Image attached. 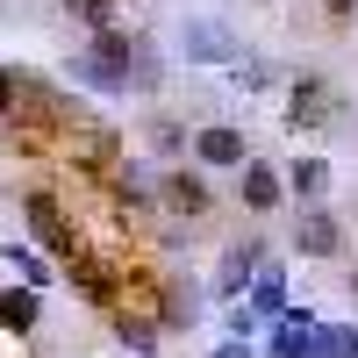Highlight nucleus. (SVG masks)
Returning a JSON list of instances; mask_svg holds the SVG:
<instances>
[{
	"instance_id": "nucleus-4",
	"label": "nucleus",
	"mask_w": 358,
	"mask_h": 358,
	"mask_svg": "<svg viewBox=\"0 0 358 358\" xmlns=\"http://www.w3.org/2000/svg\"><path fill=\"white\" fill-rule=\"evenodd\" d=\"M330 115H337V94H330V79H294L287 86V129H322V122H330Z\"/></svg>"
},
{
	"instance_id": "nucleus-13",
	"label": "nucleus",
	"mask_w": 358,
	"mask_h": 358,
	"mask_svg": "<svg viewBox=\"0 0 358 358\" xmlns=\"http://www.w3.org/2000/svg\"><path fill=\"white\" fill-rule=\"evenodd\" d=\"M194 308H201V294H194L187 280L165 273V315H158V322H165V330H194Z\"/></svg>"
},
{
	"instance_id": "nucleus-3",
	"label": "nucleus",
	"mask_w": 358,
	"mask_h": 358,
	"mask_svg": "<svg viewBox=\"0 0 358 358\" xmlns=\"http://www.w3.org/2000/svg\"><path fill=\"white\" fill-rule=\"evenodd\" d=\"M179 50H187L194 65H244V43H236L222 22H208V15H194L179 29Z\"/></svg>"
},
{
	"instance_id": "nucleus-2",
	"label": "nucleus",
	"mask_w": 358,
	"mask_h": 358,
	"mask_svg": "<svg viewBox=\"0 0 358 358\" xmlns=\"http://www.w3.org/2000/svg\"><path fill=\"white\" fill-rule=\"evenodd\" d=\"M57 151H65L72 165H86V172H115V151H122V136H115V122H101V115L72 108V122H65V136H57Z\"/></svg>"
},
{
	"instance_id": "nucleus-15",
	"label": "nucleus",
	"mask_w": 358,
	"mask_h": 358,
	"mask_svg": "<svg viewBox=\"0 0 358 358\" xmlns=\"http://www.w3.org/2000/svg\"><path fill=\"white\" fill-rule=\"evenodd\" d=\"M287 187L301 194V201H315L322 187H330V165H322V158H294V165H287Z\"/></svg>"
},
{
	"instance_id": "nucleus-12",
	"label": "nucleus",
	"mask_w": 358,
	"mask_h": 358,
	"mask_svg": "<svg viewBox=\"0 0 358 358\" xmlns=\"http://www.w3.org/2000/svg\"><path fill=\"white\" fill-rule=\"evenodd\" d=\"M36 294L43 287H8V294H0V330H15V337H29V330H36Z\"/></svg>"
},
{
	"instance_id": "nucleus-23",
	"label": "nucleus",
	"mask_w": 358,
	"mask_h": 358,
	"mask_svg": "<svg viewBox=\"0 0 358 358\" xmlns=\"http://www.w3.org/2000/svg\"><path fill=\"white\" fill-rule=\"evenodd\" d=\"M351 301H358V273H351Z\"/></svg>"
},
{
	"instance_id": "nucleus-6",
	"label": "nucleus",
	"mask_w": 358,
	"mask_h": 358,
	"mask_svg": "<svg viewBox=\"0 0 358 358\" xmlns=\"http://www.w3.org/2000/svg\"><path fill=\"white\" fill-rule=\"evenodd\" d=\"M22 208H29V229H36V236H43V244L57 251V258H72V251H79V229L65 222V208H57L50 194H29Z\"/></svg>"
},
{
	"instance_id": "nucleus-9",
	"label": "nucleus",
	"mask_w": 358,
	"mask_h": 358,
	"mask_svg": "<svg viewBox=\"0 0 358 358\" xmlns=\"http://www.w3.org/2000/svg\"><path fill=\"white\" fill-rule=\"evenodd\" d=\"M187 151H194L201 165H244V151H251V143L236 136L229 122H208V129H194V143H187Z\"/></svg>"
},
{
	"instance_id": "nucleus-5",
	"label": "nucleus",
	"mask_w": 358,
	"mask_h": 358,
	"mask_svg": "<svg viewBox=\"0 0 358 358\" xmlns=\"http://www.w3.org/2000/svg\"><path fill=\"white\" fill-rule=\"evenodd\" d=\"M265 351H273V358H322V315L315 308H287Z\"/></svg>"
},
{
	"instance_id": "nucleus-22",
	"label": "nucleus",
	"mask_w": 358,
	"mask_h": 358,
	"mask_svg": "<svg viewBox=\"0 0 358 358\" xmlns=\"http://www.w3.org/2000/svg\"><path fill=\"white\" fill-rule=\"evenodd\" d=\"M322 8H330L337 22H351V15H358V0H322Z\"/></svg>"
},
{
	"instance_id": "nucleus-20",
	"label": "nucleus",
	"mask_w": 358,
	"mask_h": 358,
	"mask_svg": "<svg viewBox=\"0 0 358 358\" xmlns=\"http://www.w3.org/2000/svg\"><path fill=\"white\" fill-rule=\"evenodd\" d=\"M15 94H22V72H8V65H0V115L15 108Z\"/></svg>"
},
{
	"instance_id": "nucleus-7",
	"label": "nucleus",
	"mask_w": 358,
	"mask_h": 358,
	"mask_svg": "<svg viewBox=\"0 0 358 358\" xmlns=\"http://www.w3.org/2000/svg\"><path fill=\"white\" fill-rule=\"evenodd\" d=\"M258 265H265V244H229L222 273H215V294H222V301H244V287L258 280Z\"/></svg>"
},
{
	"instance_id": "nucleus-8",
	"label": "nucleus",
	"mask_w": 358,
	"mask_h": 358,
	"mask_svg": "<svg viewBox=\"0 0 358 358\" xmlns=\"http://www.w3.org/2000/svg\"><path fill=\"white\" fill-rule=\"evenodd\" d=\"M294 244H301L308 258H337V251H344V222L330 215V208H301V229H294Z\"/></svg>"
},
{
	"instance_id": "nucleus-11",
	"label": "nucleus",
	"mask_w": 358,
	"mask_h": 358,
	"mask_svg": "<svg viewBox=\"0 0 358 358\" xmlns=\"http://www.w3.org/2000/svg\"><path fill=\"white\" fill-rule=\"evenodd\" d=\"M280 187H287V179L265 165V158H244V208H258V215H265V208H280Z\"/></svg>"
},
{
	"instance_id": "nucleus-10",
	"label": "nucleus",
	"mask_w": 358,
	"mask_h": 358,
	"mask_svg": "<svg viewBox=\"0 0 358 358\" xmlns=\"http://www.w3.org/2000/svg\"><path fill=\"white\" fill-rule=\"evenodd\" d=\"M158 201L172 208V215L194 222V215H208V179H201V172H165V179H158Z\"/></svg>"
},
{
	"instance_id": "nucleus-14",
	"label": "nucleus",
	"mask_w": 358,
	"mask_h": 358,
	"mask_svg": "<svg viewBox=\"0 0 358 358\" xmlns=\"http://www.w3.org/2000/svg\"><path fill=\"white\" fill-rule=\"evenodd\" d=\"M115 337H122V344H129L136 358H151L165 330H158V322H151V315H115Z\"/></svg>"
},
{
	"instance_id": "nucleus-18",
	"label": "nucleus",
	"mask_w": 358,
	"mask_h": 358,
	"mask_svg": "<svg viewBox=\"0 0 358 358\" xmlns=\"http://www.w3.org/2000/svg\"><path fill=\"white\" fill-rule=\"evenodd\" d=\"M322 358H358V330H337V322H322Z\"/></svg>"
},
{
	"instance_id": "nucleus-16",
	"label": "nucleus",
	"mask_w": 358,
	"mask_h": 358,
	"mask_svg": "<svg viewBox=\"0 0 358 358\" xmlns=\"http://www.w3.org/2000/svg\"><path fill=\"white\" fill-rule=\"evenodd\" d=\"M8 265H15V273H22L29 287H50V258H36L29 244H8Z\"/></svg>"
},
{
	"instance_id": "nucleus-1",
	"label": "nucleus",
	"mask_w": 358,
	"mask_h": 358,
	"mask_svg": "<svg viewBox=\"0 0 358 358\" xmlns=\"http://www.w3.org/2000/svg\"><path fill=\"white\" fill-rule=\"evenodd\" d=\"M129 65H136V43L122 36V29H94V43L72 57V79L94 86V94H115V86L129 79Z\"/></svg>"
},
{
	"instance_id": "nucleus-21",
	"label": "nucleus",
	"mask_w": 358,
	"mask_h": 358,
	"mask_svg": "<svg viewBox=\"0 0 358 358\" xmlns=\"http://www.w3.org/2000/svg\"><path fill=\"white\" fill-rule=\"evenodd\" d=\"M208 358H251V337H229L222 351H208Z\"/></svg>"
},
{
	"instance_id": "nucleus-17",
	"label": "nucleus",
	"mask_w": 358,
	"mask_h": 358,
	"mask_svg": "<svg viewBox=\"0 0 358 358\" xmlns=\"http://www.w3.org/2000/svg\"><path fill=\"white\" fill-rule=\"evenodd\" d=\"M65 15H79L86 29H115V0H57Z\"/></svg>"
},
{
	"instance_id": "nucleus-19",
	"label": "nucleus",
	"mask_w": 358,
	"mask_h": 358,
	"mask_svg": "<svg viewBox=\"0 0 358 358\" xmlns=\"http://www.w3.org/2000/svg\"><path fill=\"white\" fill-rule=\"evenodd\" d=\"M151 143H158V151H179V143H187V129H179V122H151Z\"/></svg>"
}]
</instances>
